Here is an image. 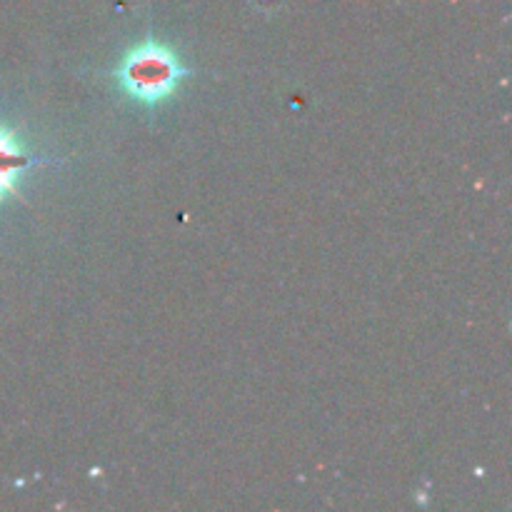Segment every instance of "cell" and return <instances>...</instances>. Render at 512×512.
Segmentation results:
<instances>
[{
    "label": "cell",
    "instance_id": "obj_1",
    "mask_svg": "<svg viewBox=\"0 0 512 512\" xmlns=\"http://www.w3.org/2000/svg\"><path fill=\"white\" fill-rule=\"evenodd\" d=\"M105 75L130 100L145 105V108H158L170 95L178 93L183 80L193 78L195 70L183 65V60L170 45L148 35L143 43L130 48L118 60V65Z\"/></svg>",
    "mask_w": 512,
    "mask_h": 512
},
{
    "label": "cell",
    "instance_id": "obj_2",
    "mask_svg": "<svg viewBox=\"0 0 512 512\" xmlns=\"http://www.w3.org/2000/svg\"><path fill=\"white\" fill-rule=\"evenodd\" d=\"M63 160L58 158H40V155L28 153V150L20 145V140L15 138V133H10L8 128H0V203L10 195H18V185L23 180V175L28 170H33L35 165H58Z\"/></svg>",
    "mask_w": 512,
    "mask_h": 512
}]
</instances>
